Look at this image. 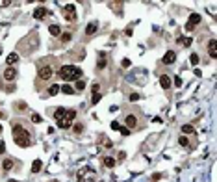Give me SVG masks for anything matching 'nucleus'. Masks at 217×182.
Wrapping results in <instances>:
<instances>
[{
	"label": "nucleus",
	"instance_id": "nucleus-1",
	"mask_svg": "<svg viewBox=\"0 0 217 182\" xmlns=\"http://www.w3.org/2000/svg\"><path fill=\"white\" fill-rule=\"evenodd\" d=\"M76 117V110H65V108H56V112H54V119H56L58 126L63 128V130H67V128H71L72 125V119Z\"/></svg>",
	"mask_w": 217,
	"mask_h": 182
},
{
	"label": "nucleus",
	"instance_id": "nucleus-2",
	"mask_svg": "<svg viewBox=\"0 0 217 182\" xmlns=\"http://www.w3.org/2000/svg\"><path fill=\"white\" fill-rule=\"evenodd\" d=\"M60 76H61V80H65V82H76V80H80L82 78V69L80 67H74V65H63L61 69H60Z\"/></svg>",
	"mask_w": 217,
	"mask_h": 182
},
{
	"label": "nucleus",
	"instance_id": "nucleus-3",
	"mask_svg": "<svg viewBox=\"0 0 217 182\" xmlns=\"http://www.w3.org/2000/svg\"><path fill=\"white\" fill-rule=\"evenodd\" d=\"M13 136H15V143H17L19 147H30V145H32L30 134L26 132V128L20 125V123L13 125Z\"/></svg>",
	"mask_w": 217,
	"mask_h": 182
},
{
	"label": "nucleus",
	"instance_id": "nucleus-4",
	"mask_svg": "<svg viewBox=\"0 0 217 182\" xmlns=\"http://www.w3.org/2000/svg\"><path fill=\"white\" fill-rule=\"evenodd\" d=\"M74 8L72 4H67V6H63V11H65V19L69 20V23H72V20H76V15H74Z\"/></svg>",
	"mask_w": 217,
	"mask_h": 182
},
{
	"label": "nucleus",
	"instance_id": "nucleus-5",
	"mask_svg": "<svg viewBox=\"0 0 217 182\" xmlns=\"http://www.w3.org/2000/svg\"><path fill=\"white\" fill-rule=\"evenodd\" d=\"M50 76H52V69L48 65H43L39 69V80H50Z\"/></svg>",
	"mask_w": 217,
	"mask_h": 182
},
{
	"label": "nucleus",
	"instance_id": "nucleus-6",
	"mask_svg": "<svg viewBox=\"0 0 217 182\" xmlns=\"http://www.w3.org/2000/svg\"><path fill=\"white\" fill-rule=\"evenodd\" d=\"M47 8H43V6H37L35 9H34V19H37V20H41V19H45L47 17Z\"/></svg>",
	"mask_w": 217,
	"mask_h": 182
},
{
	"label": "nucleus",
	"instance_id": "nucleus-7",
	"mask_svg": "<svg viewBox=\"0 0 217 182\" xmlns=\"http://www.w3.org/2000/svg\"><path fill=\"white\" fill-rule=\"evenodd\" d=\"M175 60H176L175 50H167V52H165V56L161 58V61H164L165 65H169V63H175Z\"/></svg>",
	"mask_w": 217,
	"mask_h": 182
},
{
	"label": "nucleus",
	"instance_id": "nucleus-8",
	"mask_svg": "<svg viewBox=\"0 0 217 182\" xmlns=\"http://www.w3.org/2000/svg\"><path fill=\"white\" fill-rule=\"evenodd\" d=\"M15 76H17V71H15V67H8V69L4 71V80L11 82V80H15Z\"/></svg>",
	"mask_w": 217,
	"mask_h": 182
},
{
	"label": "nucleus",
	"instance_id": "nucleus-9",
	"mask_svg": "<svg viewBox=\"0 0 217 182\" xmlns=\"http://www.w3.org/2000/svg\"><path fill=\"white\" fill-rule=\"evenodd\" d=\"M208 52L212 58H217V41L215 39H210L208 41Z\"/></svg>",
	"mask_w": 217,
	"mask_h": 182
},
{
	"label": "nucleus",
	"instance_id": "nucleus-10",
	"mask_svg": "<svg viewBox=\"0 0 217 182\" xmlns=\"http://www.w3.org/2000/svg\"><path fill=\"white\" fill-rule=\"evenodd\" d=\"M124 123H126V128H134V126L137 125V117H136L134 113H128L126 119H124Z\"/></svg>",
	"mask_w": 217,
	"mask_h": 182
},
{
	"label": "nucleus",
	"instance_id": "nucleus-11",
	"mask_svg": "<svg viewBox=\"0 0 217 182\" xmlns=\"http://www.w3.org/2000/svg\"><path fill=\"white\" fill-rule=\"evenodd\" d=\"M160 85H161L164 89H169V88H171V76H169V74H161V76H160Z\"/></svg>",
	"mask_w": 217,
	"mask_h": 182
},
{
	"label": "nucleus",
	"instance_id": "nucleus-12",
	"mask_svg": "<svg viewBox=\"0 0 217 182\" xmlns=\"http://www.w3.org/2000/svg\"><path fill=\"white\" fill-rule=\"evenodd\" d=\"M200 20H202V17H200L199 13H191V15H189V20H188V24L195 28V26H197V24L200 23Z\"/></svg>",
	"mask_w": 217,
	"mask_h": 182
},
{
	"label": "nucleus",
	"instance_id": "nucleus-13",
	"mask_svg": "<svg viewBox=\"0 0 217 182\" xmlns=\"http://www.w3.org/2000/svg\"><path fill=\"white\" fill-rule=\"evenodd\" d=\"M48 32H50V35H54V37L61 35V28H60L58 24H50V26H48Z\"/></svg>",
	"mask_w": 217,
	"mask_h": 182
},
{
	"label": "nucleus",
	"instance_id": "nucleus-14",
	"mask_svg": "<svg viewBox=\"0 0 217 182\" xmlns=\"http://www.w3.org/2000/svg\"><path fill=\"white\" fill-rule=\"evenodd\" d=\"M60 91H63L65 95H74V88H72L71 84H63L61 88H60Z\"/></svg>",
	"mask_w": 217,
	"mask_h": 182
},
{
	"label": "nucleus",
	"instance_id": "nucleus-15",
	"mask_svg": "<svg viewBox=\"0 0 217 182\" xmlns=\"http://www.w3.org/2000/svg\"><path fill=\"white\" fill-rule=\"evenodd\" d=\"M43 169V162L41 160H34V164H32V173H39Z\"/></svg>",
	"mask_w": 217,
	"mask_h": 182
},
{
	"label": "nucleus",
	"instance_id": "nucleus-16",
	"mask_svg": "<svg viewBox=\"0 0 217 182\" xmlns=\"http://www.w3.org/2000/svg\"><path fill=\"white\" fill-rule=\"evenodd\" d=\"M13 165H15V162H13V160H9V158H6L4 162H2L4 171H11V169H13Z\"/></svg>",
	"mask_w": 217,
	"mask_h": 182
},
{
	"label": "nucleus",
	"instance_id": "nucleus-17",
	"mask_svg": "<svg viewBox=\"0 0 217 182\" xmlns=\"http://www.w3.org/2000/svg\"><path fill=\"white\" fill-rule=\"evenodd\" d=\"M96 32V23H89L87 28H85V35H93Z\"/></svg>",
	"mask_w": 217,
	"mask_h": 182
},
{
	"label": "nucleus",
	"instance_id": "nucleus-18",
	"mask_svg": "<svg viewBox=\"0 0 217 182\" xmlns=\"http://www.w3.org/2000/svg\"><path fill=\"white\" fill-rule=\"evenodd\" d=\"M96 67H99V69H104V67H106V54H104V52H100V54H99V63H96Z\"/></svg>",
	"mask_w": 217,
	"mask_h": 182
},
{
	"label": "nucleus",
	"instance_id": "nucleus-19",
	"mask_svg": "<svg viewBox=\"0 0 217 182\" xmlns=\"http://www.w3.org/2000/svg\"><path fill=\"white\" fill-rule=\"evenodd\" d=\"M60 93V85L58 84H52L50 88H48V97H54V95H58Z\"/></svg>",
	"mask_w": 217,
	"mask_h": 182
},
{
	"label": "nucleus",
	"instance_id": "nucleus-20",
	"mask_svg": "<svg viewBox=\"0 0 217 182\" xmlns=\"http://www.w3.org/2000/svg\"><path fill=\"white\" fill-rule=\"evenodd\" d=\"M8 63H9V65H11V63H17L19 61V54H17V52H11V54H8Z\"/></svg>",
	"mask_w": 217,
	"mask_h": 182
},
{
	"label": "nucleus",
	"instance_id": "nucleus-21",
	"mask_svg": "<svg viewBox=\"0 0 217 182\" xmlns=\"http://www.w3.org/2000/svg\"><path fill=\"white\" fill-rule=\"evenodd\" d=\"M72 132L74 134H82L84 132V123H74L72 125Z\"/></svg>",
	"mask_w": 217,
	"mask_h": 182
},
{
	"label": "nucleus",
	"instance_id": "nucleus-22",
	"mask_svg": "<svg viewBox=\"0 0 217 182\" xmlns=\"http://www.w3.org/2000/svg\"><path fill=\"white\" fill-rule=\"evenodd\" d=\"M182 132L186 134V136H188V134L191 136V134H195V128H193L191 125H182Z\"/></svg>",
	"mask_w": 217,
	"mask_h": 182
},
{
	"label": "nucleus",
	"instance_id": "nucleus-23",
	"mask_svg": "<svg viewBox=\"0 0 217 182\" xmlns=\"http://www.w3.org/2000/svg\"><path fill=\"white\" fill-rule=\"evenodd\" d=\"M60 39H61V43H69L72 39V34H71V32H63V34L60 35Z\"/></svg>",
	"mask_w": 217,
	"mask_h": 182
},
{
	"label": "nucleus",
	"instance_id": "nucleus-24",
	"mask_svg": "<svg viewBox=\"0 0 217 182\" xmlns=\"http://www.w3.org/2000/svg\"><path fill=\"white\" fill-rule=\"evenodd\" d=\"M104 165H106V167H115V158L106 156V158H104Z\"/></svg>",
	"mask_w": 217,
	"mask_h": 182
},
{
	"label": "nucleus",
	"instance_id": "nucleus-25",
	"mask_svg": "<svg viewBox=\"0 0 217 182\" xmlns=\"http://www.w3.org/2000/svg\"><path fill=\"white\" fill-rule=\"evenodd\" d=\"M74 89H78V91H82V89H85V80H76V85H74Z\"/></svg>",
	"mask_w": 217,
	"mask_h": 182
},
{
	"label": "nucleus",
	"instance_id": "nucleus-26",
	"mask_svg": "<svg viewBox=\"0 0 217 182\" xmlns=\"http://www.w3.org/2000/svg\"><path fill=\"white\" fill-rule=\"evenodd\" d=\"M178 41L182 43V45H184V47H189V45H191V43H193V39H191V37H180Z\"/></svg>",
	"mask_w": 217,
	"mask_h": 182
},
{
	"label": "nucleus",
	"instance_id": "nucleus-27",
	"mask_svg": "<svg viewBox=\"0 0 217 182\" xmlns=\"http://www.w3.org/2000/svg\"><path fill=\"white\" fill-rule=\"evenodd\" d=\"M178 143H180L182 147H188V145H189V140H188L186 136H180V137H178Z\"/></svg>",
	"mask_w": 217,
	"mask_h": 182
},
{
	"label": "nucleus",
	"instance_id": "nucleus-28",
	"mask_svg": "<svg viewBox=\"0 0 217 182\" xmlns=\"http://www.w3.org/2000/svg\"><path fill=\"white\" fill-rule=\"evenodd\" d=\"M100 102V95L99 93H93V97H91V104H99Z\"/></svg>",
	"mask_w": 217,
	"mask_h": 182
},
{
	"label": "nucleus",
	"instance_id": "nucleus-29",
	"mask_svg": "<svg viewBox=\"0 0 217 182\" xmlns=\"http://www.w3.org/2000/svg\"><path fill=\"white\" fill-rule=\"evenodd\" d=\"M189 60H191L193 65H197V63H199V56H197V54H191V58H189Z\"/></svg>",
	"mask_w": 217,
	"mask_h": 182
},
{
	"label": "nucleus",
	"instance_id": "nucleus-30",
	"mask_svg": "<svg viewBox=\"0 0 217 182\" xmlns=\"http://www.w3.org/2000/svg\"><path fill=\"white\" fill-rule=\"evenodd\" d=\"M32 121H34V123H41V115H39V113H34V115H32Z\"/></svg>",
	"mask_w": 217,
	"mask_h": 182
},
{
	"label": "nucleus",
	"instance_id": "nucleus-31",
	"mask_svg": "<svg viewBox=\"0 0 217 182\" xmlns=\"http://www.w3.org/2000/svg\"><path fill=\"white\" fill-rule=\"evenodd\" d=\"M130 65H132V61H130L128 58H124V60H123V67H124V69H128Z\"/></svg>",
	"mask_w": 217,
	"mask_h": 182
},
{
	"label": "nucleus",
	"instance_id": "nucleus-32",
	"mask_svg": "<svg viewBox=\"0 0 217 182\" xmlns=\"http://www.w3.org/2000/svg\"><path fill=\"white\" fill-rule=\"evenodd\" d=\"M119 132H121L123 136H128V134H130V128H126V126H121V130H119Z\"/></svg>",
	"mask_w": 217,
	"mask_h": 182
},
{
	"label": "nucleus",
	"instance_id": "nucleus-33",
	"mask_svg": "<svg viewBox=\"0 0 217 182\" xmlns=\"http://www.w3.org/2000/svg\"><path fill=\"white\" fill-rule=\"evenodd\" d=\"M112 130H121V125H119L117 121H113L112 123Z\"/></svg>",
	"mask_w": 217,
	"mask_h": 182
},
{
	"label": "nucleus",
	"instance_id": "nucleus-34",
	"mask_svg": "<svg viewBox=\"0 0 217 182\" xmlns=\"http://www.w3.org/2000/svg\"><path fill=\"white\" fill-rule=\"evenodd\" d=\"M4 153H6V143L0 141V154H4Z\"/></svg>",
	"mask_w": 217,
	"mask_h": 182
},
{
	"label": "nucleus",
	"instance_id": "nucleus-35",
	"mask_svg": "<svg viewBox=\"0 0 217 182\" xmlns=\"http://www.w3.org/2000/svg\"><path fill=\"white\" fill-rule=\"evenodd\" d=\"M91 89H93V93H99L100 88H99V84H93V88H91Z\"/></svg>",
	"mask_w": 217,
	"mask_h": 182
},
{
	"label": "nucleus",
	"instance_id": "nucleus-36",
	"mask_svg": "<svg viewBox=\"0 0 217 182\" xmlns=\"http://www.w3.org/2000/svg\"><path fill=\"white\" fill-rule=\"evenodd\" d=\"M137 99H139L137 93H132V95H130V100H137Z\"/></svg>",
	"mask_w": 217,
	"mask_h": 182
},
{
	"label": "nucleus",
	"instance_id": "nucleus-37",
	"mask_svg": "<svg viewBox=\"0 0 217 182\" xmlns=\"http://www.w3.org/2000/svg\"><path fill=\"white\" fill-rule=\"evenodd\" d=\"M104 140H106V137H104ZM104 147H108V149H110V147H113V143H112V141H108V140H106V141H104Z\"/></svg>",
	"mask_w": 217,
	"mask_h": 182
},
{
	"label": "nucleus",
	"instance_id": "nucleus-38",
	"mask_svg": "<svg viewBox=\"0 0 217 182\" xmlns=\"http://www.w3.org/2000/svg\"><path fill=\"white\" fill-rule=\"evenodd\" d=\"M195 76L200 78V76H202V71H200V69H195Z\"/></svg>",
	"mask_w": 217,
	"mask_h": 182
},
{
	"label": "nucleus",
	"instance_id": "nucleus-39",
	"mask_svg": "<svg viewBox=\"0 0 217 182\" xmlns=\"http://www.w3.org/2000/svg\"><path fill=\"white\" fill-rule=\"evenodd\" d=\"M175 85H178V88H180V85H182V80H180V78H178V76H176V78H175Z\"/></svg>",
	"mask_w": 217,
	"mask_h": 182
},
{
	"label": "nucleus",
	"instance_id": "nucleus-40",
	"mask_svg": "<svg viewBox=\"0 0 217 182\" xmlns=\"http://www.w3.org/2000/svg\"><path fill=\"white\" fill-rule=\"evenodd\" d=\"M160 177H161L160 173H154V175H152V180H160Z\"/></svg>",
	"mask_w": 217,
	"mask_h": 182
},
{
	"label": "nucleus",
	"instance_id": "nucleus-41",
	"mask_svg": "<svg viewBox=\"0 0 217 182\" xmlns=\"http://www.w3.org/2000/svg\"><path fill=\"white\" fill-rule=\"evenodd\" d=\"M0 134H2V125H0Z\"/></svg>",
	"mask_w": 217,
	"mask_h": 182
}]
</instances>
